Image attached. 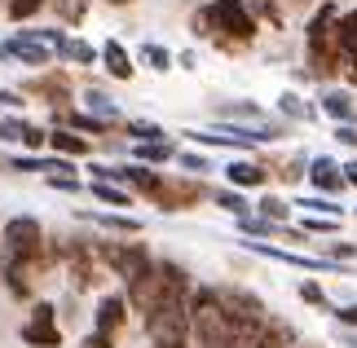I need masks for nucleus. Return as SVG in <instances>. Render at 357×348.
I'll return each instance as SVG.
<instances>
[{
	"label": "nucleus",
	"instance_id": "obj_39",
	"mask_svg": "<svg viewBox=\"0 0 357 348\" xmlns=\"http://www.w3.org/2000/svg\"><path fill=\"white\" fill-rule=\"evenodd\" d=\"M0 273H5V234H0Z\"/></svg>",
	"mask_w": 357,
	"mask_h": 348
},
{
	"label": "nucleus",
	"instance_id": "obj_1",
	"mask_svg": "<svg viewBox=\"0 0 357 348\" xmlns=\"http://www.w3.org/2000/svg\"><path fill=\"white\" fill-rule=\"evenodd\" d=\"M190 331H195V340L203 348H238V335H234V326H229V317L221 309L216 287H199L190 296Z\"/></svg>",
	"mask_w": 357,
	"mask_h": 348
},
{
	"label": "nucleus",
	"instance_id": "obj_2",
	"mask_svg": "<svg viewBox=\"0 0 357 348\" xmlns=\"http://www.w3.org/2000/svg\"><path fill=\"white\" fill-rule=\"evenodd\" d=\"M195 31H203V36L216 31L221 45H247V40L256 36V18L247 13L243 0H212L195 18Z\"/></svg>",
	"mask_w": 357,
	"mask_h": 348
},
{
	"label": "nucleus",
	"instance_id": "obj_8",
	"mask_svg": "<svg viewBox=\"0 0 357 348\" xmlns=\"http://www.w3.org/2000/svg\"><path fill=\"white\" fill-rule=\"evenodd\" d=\"M123 317H128V300H123V296H106L98 304V335L115 340L119 326H123Z\"/></svg>",
	"mask_w": 357,
	"mask_h": 348
},
{
	"label": "nucleus",
	"instance_id": "obj_27",
	"mask_svg": "<svg viewBox=\"0 0 357 348\" xmlns=\"http://www.w3.org/2000/svg\"><path fill=\"white\" fill-rule=\"evenodd\" d=\"M300 300H305V304H318V309H331V300H326V291L318 282H305V287H300Z\"/></svg>",
	"mask_w": 357,
	"mask_h": 348
},
{
	"label": "nucleus",
	"instance_id": "obj_29",
	"mask_svg": "<svg viewBox=\"0 0 357 348\" xmlns=\"http://www.w3.org/2000/svg\"><path fill=\"white\" fill-rule=\"evenodd\" d=\"M260 212H265V220L278 225V220H287V203L282 199H260Z\"/></svg>",
	"mask_w": 357,
	"mask_h": 348
},
{
	"label": "nucleus",
	"instance_id": "obj_7",
	"mask_svg": "<svg viewBox=\"0 0 357 348\" xmlns=\"http://www.w3.org/2000/svg\"><path fill=\"white\" fill-rule=\"evenodd\" d=\"M22 340L36 344V348H58L62 344L58 322H53V304H36V309H31V322L22 326Z\"/></svg>",
	"mask_w": 357,
	"mask_h": 348
},
{
	"label": "nucleus",
	"instance_id": "obj_31",
	"mask_svg": "<svg viewBox=\"0 0 357 348\" xmlns=\"http://www.w3.org/2000/svg\"><path fill=\"white\" fill-rule=\"evenodd\" d=\"M216 203H221V207H225V212H234V216H247V203L238 199V194H234V190H225V194H216Z\"/></svg>",
	"mask_w": 357,
	"mask_h": 348
},
{
	"label": "nucleus",
	"instance_id": "obj_6",
	"mask_svg": "<svg viewBox=\"0 0 357 348\" xmlns=\"http://www.w3.org/2000/svg\"><path fill=\"white\" fill-rule=\"evenodd\" d=\"M98 252H102V260L111 264V269L123 278V282H132L137 273H146L150 264H155V260L146 256V247H137V243H132V247H123V243H102Z\"/></svg>",
	"mask_w": 357,
	"mask_h": 348
},
{
	"label": "nucleus",
	"instance_id": "obj_28",
	"mask_svg": "<svg viewBox=\"0 0 357 348\" xmlns=\"http://www.w3.org/2000/svg\"><path fill=\"white\" fill-rule=\"evenodd\" d=\"M40 5H45V0H9V18H13V22H22V18H31Z\"/></svg>",
	"mask_w": 357,
	"mask_h": 348
},
{
	"label": "nucleus",
	"instance_id": "obj_41",
	"mask_svg": "<svg viewBox=\"0 0 357 348\" xmlns=\"http://www.w3.org/2000/svg\"><path fill=\"white\" fill-rule=\"evenodd\" d=\"M111 5H128V0H111Z\"/></svg>",
	"mask_w": 357,
	"mask_h": 348
},
{
	"label": "nucleus",
	"instance_id": "obj_13",
	"mask_svg": "<svg viewBox=\"0 0 357 348\" xmlns=\"http://www.w3.org/2000/svg\"><path fill=\"white\" fill-rule=\"evenodd\" d=\"M102 62H106V71L115 80H132V62H128V53H123L119 40H106L102 45Z\"/></svg>",
	"mask_w": 357,
	"mask_h": 348
},
{
	"label": "nucleus",
	"instance_id": "obj_15",
	"mask_svg": "<svg viewBox=\"0 0 357 348\" xmlns=\"http://www.w3.org/2000/svg\"><path fill=\"white\" fill-rule=\"evenodd\" d=\"M252 252L269 256V260H287V264H300V269H313V273H326V269H331L326 260H313V256H296V252H282V247H252Z\"/></svg>",
	"mask_w": 357,
	"mask_h": 348
},
{
	"label": "nucleus",
	"instance_id": "obj_33",
	"mask_svg": "<svg viewBox=\"0 0 357 348\" xmlns=\"http://www.w3.org/2000/svg\"><path fill=\"white\" fill-rule=\"evenodd\" d=\"M36 93H53V102H62V93H66V84L62 80H40V84H31Z\"/></svg>",
	"mask_w": 357,
	"mask_h": 348
},
{
	"label": "nucleus",
	"instance_id": "obj_35",
	"mask_svg": "<svg viewBox=\"0 0 357 348\" xmlns=\"http://www.w3.org/2000/svg\"><path fill=\"white\" fill-rule=\"evenodd\" d=\"M45 142H49V137L40 133V128H26V133H22V146H31V150H36V146H45Z\"/></svg>",
	"mask_w": 357,
	"mask_h": 348
},
{
	"label": "nucleus",
	"instance_id": "obj_19",
	"mask_svg": "<svg viewBox=\"0 0 357 348\" xmlns=\"http://www.w3.org/2000/svg\"><path fill=\"white\" fill-rule=\"evenodd\" d=\"M176 155V150L168 142H137V159H146V163H168Z\"/></svg>",
	"mask_w": 357,
	"mask_h": 348
},
{
	"label": "nucleus",
	"instance_id": "obj_40",
	"mask_svg": "<svg viewBox=\"0 0 357 348\" xmlns=\"http://www.w3.org/2000/svg\"><path fill=\"white\" fill-rule=\"evenodd\" d=\"M349 348H357V335H349Z\"/></svg>",
	"mask_w": 357,
	"mask_h": 348
},
{
	"label": "nucleus",
	"instance_id": "obj_30",
	"mask_svg": "<svg viewBox=\"0 0 357 348\" xmlns=\"http://www.w3.org/2000/svg\"><path fill=\"white\" fill-rule=\"evenodd\" d=\"M278 106H282V115H296V119H309V106H305V102H300V97H296V93H287V97H282V102H278Z\"/></svg>",
	"mask_w": 357,
	"mask_h": 348
},
{
	"label": "nucleus",
	"instance_id": "obj_38",
	"mask_svg": "<svg viewBox=\"0 0 357 348\" xmlns=\"http://www.w3.org/2000/svg\"><path fill=\"white\" fill-rule=\"evenodd\" d=\"M344 181H349V186H357V163H349V168H344Z\"/></svg>",
	"mask_w": 357,
	"mask_h": 348
},
{
	"label": "nucleus",
	"instance_id": "obj_9",
	"mask_svg": "<svg viewBox=\"0 0 357 348\" xmlns=\"http://www.w3.org/2000/svg\"><path fill=\"white\" fill-rule=\"evenodd\" d=\"M335 40H340V53H344V62H349V80L357 84V9L335 22Z\"/></svg>",
	"mask_w": 357,
	"mask_h": 348
},
{
	"label": "nucleus",
	"instance_id": "obj_4",
	"mask_svg": "<svg viewBox=\"0 0 357 348\" xmlns=\"http://www.w3.org/2000/svg\"><path fill=\"white\" fill-rule=\"evenodd\" d=\"M216 296H221V309H225L229 326H234V335H238V348H247V344L260 335V326L269 322L265 304H260L252 291H243V287H221Z\"/></svg>",
	"mask_w": 357,
	"mask_h": 348
},
{
	"label": "nucleus",
	"instance_id": "obj_16",
	"mask_svg": "<svg viewBox=\"0 0 357 348\" xmlns=\"http://www.w3.org/2000/svg\"><path fill=\"white\" fill-rule=\"evenodd\" d=\"M322 110L340 123H353L357 119V106L349 102V93H322Z\"/></svg>",
	"mask_w": 357,
	"mask_h": 348
},
{
	"label": "nucleus",
	"instance_id": "obj_24",
	"mask_svg": "<svg viewBox=\"0 0 357 348\" xmlns=\"http://www.w3.org/2000/svg\"><path fill=\"white\" fill-rule=\"evenodd\" d=\"M142 62L155 66V71H168V66H172V53L163 49V45H142Z\"/></svg>",
	"mask_w": 357,
	"mask_h": 348
},
{
	"label": "nucleus",
	"instance_id": "obj_14",
	"mask_svg": "<svg viewBox=\"0 0 357 348\" xmlns=\"http://www.w3.org/2000/svg\"><path fill=\"white\" fill-rule=\"evenodd\" d=\"M195 186H176V181H163V186H159V194H155V203L159 207H190V203H195Z\"/></svg>",
	"mask_w": 357,
	"mask_h": 348
},
{
	"label": "nucleus",
	"instance_id": "obj_25",
	"mask_svg": "<svg viewBox=\"0 0 357 348\" xmlns=\"http://www.w3.org/2000/svg\"><path fill=\"white\" fill-rule=\"evenodd\" d=\"M128 137H132V142H163V128H159V123H146V119H132Z\"/></svg>",
	"mask_w": 357,
	"mask_h": 348
},
{
	"label": "nucleus",
	"instance_id": "obj_36",
	"mask_svg": "<svg viewBox=\"0 0 357 348\" xmlns=\"http://www.w3.org/2000/svg\"><path fill=\"white\" fill-rule=\"evenodd\" d=\"M181 168H190V172H203V168H208V159H203V155H181Z\"/></svg>",
	"mask_w": 357,
	"mask_h": 348
},
{
	"label": "nucleus",
	"instance_id": "obj_23",
	"mask_svg": "<svg viewBox=\"0 0 357 348\" xmlns=\"http://www.w3.org/2000/svg\"><path fill=\"white\" fill-rule=\"evenodd\" d=\"M89 220H98L102 229H119V234H137V229H142V220H137V216H93L89 212Z\"/></svg>",
	"mask_w": 357,
	"mask_h": 348
},
{
	"label": "nucleus",
	"instance_id": "obj_37",
	"mask_svg": "<svg viewBox=\"0 0 357 348\" xmlns=\"http://www.w3.org/2000/svg\"><path fill=\"white\" fill-rule=\"evenodd\" d=\"M335 317H340L344 326H357V304H349V309H335Z\"/></svg>",
	"mask_w": 357,
	"mask_h": 348
},
{
	"label": "nucleus",
	"instance_id": "obj_12",
	"mask_svg": "<svg viewBox=\"0 0 357 348\" xmlns=\"http://www.w3.org/2000/svg\"><path fill=\"white\" fill-rule=\"evenodd\" d=\"M119 181H128V186H137L142 194H150V199H155V194H159V186H163V176H159L155 168H142V163H132V168H119Z\"/></svg>",
	"mask_w": 357,
	"mask_h": 348
},
{
	"label": "nucleus",
	"instance_id": "obj_3",
	"mask_svg": "<svg viewBox=\"0 0 357 348\" xmlns=\"http://www.w3.org/2000/svg\"><path fill=\"white\" fill-rule=\"evenodd\" d=\"M146 331H150V348H185L190 344V291H172L146 317Z\"/></svg>",
	"mask_w": 357,
	"mask_h": 348
},
{
	"label": "nucleus",
	"instance_id": "obj_32",
	"mask_svg": "<svg viewBox=\"0 0 357 348\" xmlns=\"http://www.w3.org/2000/svg\"><path fill=\"white\" fill-rule=\"evenodd\" d=\"M71 128H84V133H102V128H106V119H98V115H71Z\"/></svg>",
	"mask_w": 357,
	"mask_h": 348
},
{
	"label": "nucleus",
	"instance_id": "obj_20",
	"mask_svg": "<svg viewBox=\"0 0 357 348\" xmlns=\"http://www.w3.org/2000/svg\"><path fill=\"white\" fill-rule=\"evenodd\" d=\"M62 58H71L75 66H89V62H98V53H93V45H84V40H66V45L58 49Z\"/></svg>",
	"mask_w": 357,
	"mask_h": 348
},
{
	"label": "nucleus",
	"instance_id": "obj_5",
	"mask_svg": "<svg viewBox=\"0 0 357 348\" xmlns=\"http://www.w3.org/2000/svg\"><path fill=\"white\" fill-rule=\"evenodd\" d=\"M309 62H313V75H335L340 62H344L335 40V5H322L309 18Z\"/></svg>",
	"mask_w": 357,
	"mask_h": 348
},
{
	"label": "nucleus",
	"instance_id": "obj_11",
	"mask_svg": "<svg viewBox=\"0 0 357 348\" xmlns=\"http://www.w3.org/2000/svg\"><path fill=\"white\" fill-rule=\"evenodd\" d=\"M309 181H313L318 190H326V194H335L340 186H349L335 159H313V168H309Z\"/></svg>",
	"mask_w": 357,
	"mask_h": 348
},
{
	"label": "nucleus",
	"instance_id": "obj_18",
	"mask_svg": "<svg viewBox=\"0 0 357 348\" xmlns=\"http://www.w3.org/2000/svg\"><path fill=\"white\" fill-rule=\"evenodd\" d=\"M49 146L58 150V155H84V150H89V142L75 137V133H49Z\"/></svg>",
	"mask_w": 357,
	"mask_h": 348
},
{
	"label": "nucleus",
	"instance_id": "obj_26",
	"mask_svg": "<svg viewBox=\"0 0 357 348\" xmlns=\"http://www.w3.org/2000/svg\"><path fill=\"white\" fill-rule=\"evenodd\" d=\"M305 229L309 234H335L340 229V216H305Z\"/></svg>",
	"mask_w": 357,
	"mask_h": 348
},
{
	"label": "nucleus",
	"instance_id": "obj_21",
	"mask_svg": "<svg viewBox=\"0 0 357 348\" xmlns=\"http://www.w3.org/2000/svg\"><path fill=\"white\" fill-rule=\"evenodd\" d=\"M93 199H102V203H111V207H128L132 203L119 186H111V181H93Z\"/></svg>",
	"mask_w": 357,
	"mask_h": 348
},
{
	"label": "nucleus",
	"instance_id": "obj_34",
	"mask_svg": "<svg viewBox=\"0 0 357 348\" xmlns=\"http://www.w3.org/2000/svg\"><path fill=\"white\" fill-rule=\"evenodd\" d=\"M335 137H340L344 146H353V150H357V128H353V123H340V128H335Z\"/></svg>",
	"mask_w": 357,
	"mask_h": 348
},
{
	"label": "nucleus",
	"instance_id": "obj_10",
	"mask_svg": "<svg viewBox=\"0 0 357 348\" xmlns=\"http://www.w3.org/2000/svg\"><path fill=\"white\" fill-rule=\"evenodd\" d=\"M291 340H296V331L282 322V317H269L265 326H260V335L247 344V348H291Z\"/></svg>",
	"mask_w": 357,
	"mask_h": 348
},
{
	"label": "nucleus",
	"instance_id": "obj_17",
	"mask_svg": "<svg viewBox=\"0 0 357 348\" xmlns=\"http://www.w3.org/2000/svg\"><path fill=\"white\" fill-rule=\"evenodd\" d=\"M225 176L234 186H265V168H256V163H229Z\"/></svg>",
	"mask_w": 357,
	"mask_h": 348
},
{
	"label": "nucleus",
	"instance_id": "obj_22",
	"mask_svg": "<svg viewBox=\"0 0 357 348\" xmlns=\"http://www.w3.org/2000/svg\"><path fill=\"white\" fill-rule=\"evenodd\" d=\"M84 106H89L98 119H119V106H115L106 93H84Z\"/></svg>",
	"mask_w": 357,
	"mask_h": 348
}]
</instances>
